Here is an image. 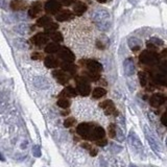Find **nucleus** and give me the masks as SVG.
Segmentation results:
<instances>
[{"label":"nucleus","instance_id":"obj_1","mask_svg":"<svg viewBox=\"0 0 167 167\" xmlns=\"http://www.w3.org/2000/svg\"><path fill=\"white\" fill-rule=\"evenodd\" d=\"M92 20L102 30H107L110 27V13L105 9H98L95 10L92 15Z\"/></svg>","mask_w":167,"mask_h":167},{"label":"nucleus","instance_id":"obj_2","mask_svg":"<svg viewBox=\"0 0 167 167\" xmlns=\"http://www.w3.org/2000/svg\"><path fill=\"white\" fill-rule=\"evenodd\" d=\"M144 132H145V137H146L149 146L152 147L157 153H163L162 145H161L160 141H159L157 138L155 137V135H153V133L152 132V129H148V126H145V128H144Z\"/></svg>","mask_w":167,"mask_h":167},{"label":"nucleus","instance_id":"obj_3","mask_svg":"<svg viewBox=\"0 0 167 167\" xmlns=\"http://www.w3.org/2000/svg\"><path fill=\"white\" fill-rule=\"evenodd\" d=\"M94 124L93 123H88V122H83L81 124H78V129H76V132L81 137H83L84 139H88L90 140V137H91L92 131L94 129Z\"/></svg>","mask_w":167,"mask_h":167},{"label":"nucleus","instance_id":"obj_4","mask_svg":"<svg viewBox=\"0 0 167 167\" xmlns=\"http://www.w3.org/2000/svg\"><path fill=\"white\" fill-rule=\"evenodd\" d=\"M140 62H142L145 65H155L156 63L159 62V58L155 52L145 50L140 55Z\"/></svg>","mask_w":167,"mask_h":167},{"label":"nucleus","instance_id":"obj_5","mask_svg":"<svg viewBox=\"0 0 167 167\" xmlns=\"http://www.w3.org/2000/svg\"><path fill=\"white\" fill-rule=\"evenodd\" d=\"M128 140H129V145H131L133 149H135V152H137L139 153H143V145H142L141 141H140L139 137L137 136V134L135 133V132H131V133L129 134Z\"/></svg>","mask_w":167,"mask_h":167},{"label":"nucleus","instance_id":"obj_6","mask_svg":"<svg viewBox=\"0 0 167 167\" xmlns=\"http://www.w3.org/2000/svg\"><path fill=\"white\" fill-rule=\"evenodd\" d=\"M76 83H78V91L79 92V94L83 96H88L91 92V87L88 83V79L85 78H79L76 81Z\"/></svg>","mask_w":167,"mask_h":167},{"label":"nucleus","instance_id":"obj_7","mask_svg":"<svg viewBox=\"0 0 167 167\" xmlns=\"http://www.w3.org/2000/svg\"><path fill=\"white\" fill-rule=\"evenodd\" d=\"M59 52H60V58L62 60H64L65 62H73L74 59H75L74 54L71 52L70 49L67 48V47H61Z\"/></svg>","mask_w":167,"mask_h":167},{"label":"nucleus","instance_id":"obj_8","mask_svg":"<svg viewBox=\"0 0 167 167\" xmlns=\"http://www.w3.org/2000/svg\"><path fill=\"white\" fill-rule=\"evenodd\" d=\"M165 101H166V97L161 93L153 94L149 99L150 105H152L153 107H155V108H158V107H160V105H162Z\"/></svg>","mask_w":167,"mask_h":167},{"label":"nucleus","instance_id":"obj_9","mask_svg":"<svg viewBox=\"0 0 167 167\" xmlns=\"http://www.w3.org/2000/svg\"><path fill=\"white\" fill-rule=\"evenodd\" d=\"M99 107L105 110V112L107 115H111V114H115L116 115V110H115V105L112 100H105V101L99 103Z\"/></svg>","mask_w":167,"mask_h":167},{"label":"nucleus","instance_id":"obj_10","mask_svg":"<svg viewBox=\"0 0 167 167\" xmlns=\"http://www.w3.org/2000/svg\"><path fill=\"white\" fill-rule=\"evenodd\" d=\"M62 5H61L58 1H54V0H51L48 3H46L45 5V10L48 14H57L58 12L61 10Z\"/></svg>","mask_w":167,"mask_h":167},{"label":"nucleus","instance_id":"obj_11","mask_svg":"<svg viewBox=\"0 0 167 167\" xmlns=\"http://www.w3.org/2000/svg\"><path fill=\"white\" fill-rule=\"evenodd\" d=\"M123 67H124V73H125L126 75H129V76L133 75L135 72V65H134V61L132 58H129V59H126L124 61Z\"/></svg>","mask_w":167,"mask_h":167},{"label":"nucleus","instance_id":"obj_12","mask_svg":"<svg viewBox=\"0 0 167 167\" xmlns=\"http://www.w3.org/2000/svg\"><path fill=\"white\" fill-rule=\"evenodd\" d=\"M87 66V68L89 69L90 72H95V73H99L100 71H101V65L99 64L98 62H96V61H86V64H85Z\"/></svg>","mask_w":167,"mask_h":167},{"label":"nucleus","instance_id":"obj_13","mask_svg":"<svg viewBox=\"0 0 167 167\" xmlns=\"http://www.w3.org/2000/svg\"><path fill=\"white\" fill-rule=\"evenodd\" d=\"M54 76L57 78V81L59 82L60 84L62 85H66L68 83L69 81V75L65 71H62V70H59V71H54Z\"/></svg>","mask_w":167,"mask_h":167},{"label":"nucleus","instance_id":"obj_14","mask_svg":"<svg viewBox=\"0 0 167 167\" xmlns=\"http://www.w3.org/2000/svg\"><path fill=\"white\" fill-rule=\"evenodd\" d=\"M105 129H103L101 126H97L95 125L93 131H92V134H91V137H90V140H99V139H102L105 137Z\"/></svg>","mask_w":167,"mask_h":167},{"label":"nucleus","instance_id":"obj_15","mask_svg":"<svg viewBox=\"0 0 167 167\" xmlns=\"http://www.w3.org/2000/svg\"><path fill=\"white\" fill-rule=\"evenodd\" d=\"M34 85L38 89H47L49 87V83L46 78H42V76H36L34 78Z\"/></svg>","mask_w":167,"mask_h":167},{"label":"nucleus","instance_id":"obj_16","mask_svg":"<svg viewBox=\"0 0 167 167\" xmlns=\"http://www.w3.org/2000/svg\"><path fill=\"white\" fill-rule=\"evenodd\" d=\"M47 41H48V38L44 34H38L31 38V42L37 46H42V45L46 44Z\"/></svg>","mask_w":167,"mask_h":167},{"label":"nucleus","instance_id":"obj_17","mask_svg":"<svg viewBox=\"0 0 167 167\" xmlns=\"http://www.w3.org/2000/svg\"><path fill=\"white\" fill-rule=\"evenodd\" d=\"M73 18V14L70 10H63V12L59 13V15H57V20L60 22H65L67 20H70Z\"/></svg>","mask_w":167,"mask_h":167},{"label":"nucleus","instance_id":"obj_18","mask_svg":"<svg viewBox=\"0 0 167 167\" xmlns=\"http://www.w3.org/2000/svg\"><path fill=\"white\" fill-rule=\"evenodd\" d=\"M44 64L48 68H55L59 66V61H58L57 58L52 57V55H48V57L45 58Z\"/></svg>","mask_w":167,"mask_h":167},{"label":"nucleus","instance_id":"obj_19","mask_svg":"<svg viewBox=\"0 0 167 167\" xmlns=\"http://www.w3.org/2000/svg\"><path fill=\"white\" fill-rule=\"evenodd\" d=\"M128 43H129V48L133 50V51H137V50L141 48V41L137 38H129Z\"/></svg>","mask_w":167,"mask_h":167},{"label":"nucleus","instance_id":"obj_20","mask_svg":"<svg viewBox=\"0 0 167 167\" xmlns=\"http://www.w3.org/2000/svg\"><path fill=\"white\" fill-rule=\"evenodd\" d=\"M10 7L14 10H22L26 7V3L23 0H13L10 2Z\"/></svg>","mask_w":167,"mask_h":167},{"label":"nucleus","instance_id":"obj_21","mask_svg":"<svg viewBox=\"0 0 167 167\" xmlns=\"http://www.w3.org/2000/svg\"><path fill=\"white\" fill-rule=\"evenodd\" d=\"M87 9H88V6H87L85 3H83V2H76V3L74 4V6H73V10H74V13H75L76 15L84 14V13L87 10Z\"/></svg>","mask_w":167,"mask_h":167},{"label":"nucleus","instance_id":"obj_22","mask_svg":"<svg viewBox=\"0 0 167 167\" xmlns=\"http://www.w3.org/2000/svg\"><path fill=\"white\" fill-rule=\"evenodd\" d=\"M41 10H42L41 3H40V2H34V3L33 4V6H31V9L30 10V16L34 18L37 15L40 14Z\"/></svg>","mask_w":167,"mask_h":167},{"label":"nucleus","instance_id":"obj_23","mask_svg":"<svg viewBox=\"0 0 167 167\" xmlns=\"http://www.w3.org/2000/svg\"><path fill=\"white\" fill-rule=\"evenodd\" d=\"M105 94H107V91L103 88H101V87H97V88H95L93 90V92H92V96H93V98L95 99L101 98Z\"/></svg>","mask_w":167,"mask_h":167},{"label":"nucleus","instance_id":"obj_24","mask_svg":"<svg viewBox=\"0 0 167 167\" xmlns=\"http://www.w3.org/2000/svg\"><path fill=\"white\" fill-rule=\"evenodd\" d=\"M61 46L55 43H50V44H47L46 47H45V51L47 52V54H55V52H58L60 50Z\"/></svg>","mask_w":167,"mask_h":167},{"label":"nucleus","instance_id":"obj_25","mask_svg":"<svg viewBox=\"0 0 167 167\" xmlns=\"http://www.w3.org/2000/svg\"><path fill=\"white\" fill-rule=\"evenodd\" d=\"M76 94H78V92H76L75 89H73L72 87H67L61 95H65L66 97H75Z\"/></svg>","mask_w":167,"mask_h":167},{"label":"nucleus","instance_id":"obj_26","mask_svg":"<svg viewBox=\"0 0 167 167\" xmlns=\"http://www.w3.org/2000/svg\"><path fill=\"white\" fill-rule=\"evenodd\" d=\"M63 68H64L67 72H70V73H73V72H75V71H76L75 65L71 64L70 62H65L64 64H63Z\"/></svg>","mask_w":167,"mask_h":167},{"label":"nucleus","instance_id":"obj_27","mask_svg":"<svg viewBox=\"0 0 167 167\" xmlns=\"http://www.w3.org/2000/svg\"><path fill=\"white\" fill-rule=\"evenodd\" d=\"M51 22V19L48 17V16H43L42 18H40L38 20V25L39 26H46L47 24H49V23Z\"/></svg>","mask_w":167,"mask_h":167},{"label":"nucleus","instance_id":"obj_28","mask_svg":"<svg viewBox=\"0 0 167 167\" xmlns=\"http://www.w3.org/2000/svg\"><path fill=\"white\" fill-rule=\"evenodd\" d=\"M58 105L62 109H67L69 105H70V102L67 98H60L58 100Z\"/></svg>","mask_w":167,"mask_h":167},{"label":"nucleus","instance_id":"obj_29","mask_svg":"<svg viewBox=\"0 0 167 167\" xmlns=\"http://www.w3.org/2000/svg\"><path fill=\"white\" fill-rule=\"evenodd\" d=\"M45 30H46L47 33L52 34V33H54V30H58V24H55V23H54L51 21L49 24H47L46 26H45Z\"/></svg>","mask_w":167,"mask_h":167},{"label":"nucleus","instance_id":"obj_30","mask_svg":"<svg viewBox=\"0 0 167 167\" xmlns=\"http://www.w3.org/2000/svg\"><path fill=\"white\" fill-rule=\"evenodd\" d=\"M139 78H140V84H141V86H145V85L147 84V76H146V73L143 72H139Z\"/></svg>","mask_w":167,"mask_h":167},{"label":"nucleus","instance_id":"obj_31","mask_svg":"<svg viewBox=\"0 0 167 167\" xmlns=\"http://www.w3.org/2000/svg\"><path fill=\"white\" fill-rule=\"evenodd\" d=\"M87 76H88V78L90 79V81H92V82H97L100 78L99 73H95V72L87 73Z\"/></svg>","mask_w":167,"mask_h":167},{"label":"nucleus","instance_id":"obj_32","mask_svg":"<svg viewBox=\"0 0 167 167\" xmlns=\"http://www.w3.org/2000/svg\"><path fill=\"white\" fill-rule=\"evenodd\" d=\"M50 34H51V39L54 40V42H61L63 40L62 34H60L59 31H54V33H52Z\"/></svg>","mask_w":167,"mask_h":167},{"label":"nucleus","instance_id":"obj_33","mask_svg":"<svg viewBox=\"0 0 167 167\" xmlns=\"http://www.w3.org/2000/svg\"><path fill=\"white\" fill-rule=\"evenodd\" d=\"M155 81L156 83L160 84V85H165L166 84V78L165 75H163V74H159L155 78Z\"/></svg>","mask_w":167,"mask_h":167},{"label":"nucleus","instance_id":"obj_34","mask_svg":"<svg viewBox=\"0 0 167 167\" xmlns=\"http://www.w3.org/2000/svg\"><path fill=\"white\" fill-rule=\"evenodd\" d=\"M108 132H109V136H110L111 138H114L116 135V125L115 124H110L108 128Z\"/></svg>","mask_w":167,"mask_h":167},{"label":"nucleus","instance_id":"obj_35","mask_svg":"<svg viewBox=\"0 0 167 167\" xmlns=\"http://www.w3.org/2000/svg\"><path fill=\"white\" fill-rule=\"evenodd\" d=\"M123 148H122V146H120V145H117V144H115V143H111V150H112L113 153H118Z\"/></svg>","mask_w":167,"mask_h":167},{"label":"nucleus","instance_id":"obj_36","mask_svg":"<svg viewBox=\"0 0 167 167\" xmlns=\"http://www.w3.org/2000/svg\"><path fill=\"white\" fill-rule=\"evenodd\" d=\"M74 123H75V119H74L73 117H69L64 121L65 128H70V126H72Z\"/></svg>","mask_w":167,"mask_h":167},{"label":"nucleus","instance_id":"obj_37","mask_svg":"<svg viewBox=\"0 0 167 167\" xmlns=\"http://www.w3.org/2000/svg\"><path fill=\"white\" fill-rule=\"evenodd\" d=\"M116 134H117V135H115V136L117 137V140H119V141H122V140L124 139L122 131H121L119 128H117V126H116Z\"/></svg>","mask_w":167,"mask_h":167},{"label":"nucleus","instance_id":"obj_38","mask_svg":"<svg viewBox=\"0 0 167 167\" xmlns=\"http://www.w3.org/2000/svg\"><path fill=\"white\" fill-rule=\"evenodd\" d=\"M33 155L34 157H41V150H40L39 145H34L33 147Z\"/></svg>","mask_w":167,"mask_h":167},{"label":"nucleus","instance_id":"obj_39","mask_svg":"<svg viewBox=\"0 0 167 167\" xmlns=\"http://www.w3.org/2000/svg\"><path fill=\"white\" fill-rule=\"evenodd\" d=\"M96 144H97V145H99V146H105V145H107V144H108V141H107V140H101V139H99V140H97Z\"/></svg>","mask_w":167,"mask_h":167},{"label":"nucleus","instance_id":"obj_40","mask_svg":"<svg viewBox=\"0 0 167 167\" xmlns=\"http://www.w3.org/2000/svg\"><path fill=\"white\" fill-rule=\"evenodd\" d=\"M33 58L34 60H40L42 58V54H39V52H34V54H33Z\"/></svg>","mask_w":167,"mask_h":167},{"label":"nucleus","instance_id":"obj_41","mask_svg":"<svg viewBox=\"0 0 167 167\" xmlns=\"http://www.w3.org/2000/svg\"><path fill=\"white\" fill-rule=\"evenodd\" d=\"M61 2H62L64 5H70L73 3L74 0H61Z\"/></svg>","mask_w":167,"mask_h":167},{"label":"nucleus","instance_id":"obj_42","mask_svg":"<svg viewBox=\"0 0 167 167\" xmlns=\"http://www.w3.org/2000/svg\"><path fill=\"white\" fill-rule=\"evenodd\" d=\"M161 122H162V124L164 126L167 125V122H166V113H164L162 115V118H161Z\"/></svg>","mask_w":167,"mask_h":167},{"label":"nucleus","instance_id":"obj_43","mask_svg":"<svg viewBox=\"0 0 167 167\" xmlns=\"http://www.w3.org/2000/svg\"><path fill=\"white\" fill-rule=\"evenodd\" d=\"M82 147H84V148H87V149H91V145L90 144H88V143H83L82 144Z\"/></svg>","mask_w":167,"mask_h":167},{"label":"nucleus","instance_id":"obj_44","mask_svg":"<svg viewBox=\"0 0 167 167\" xmlns=\"http://www.w3.org/2000/svg\"><path fill=\"white\" fill-rule=\"evenodd\" d=\"M97 47H98V48H101V49L105 48V46H103V44L101 43V42L99 41V40H98V41H97Z\"/></svg>","mask_w":167,"mask_h":167},{"label":"nucleus","instance_id":"obj_45","mask_svg":"<svg viewBox=\"0 0 167 167\" xmlns=\"http://www.w3.org/2000/svg\"><path fill=\"white\" fill-rule=\"evenodd\" d=\"M90 150H91V152H90V155H91V156H93V157H94V156L97 155V150L96 149H92V148H91Z\"/></svg>","mask_w":167,"mask_h":167},{"label":"nucleus","instance_id":"obj_46","mask_svg":"<svg viewBox=\"0 0 167 167\" xmlns=\"http://www.w3.org/2000/svg\"><path fill=\"white\" fill-rule=\"evenodd\" d=\"M97 1L100 2V3H105V2L107 1V0H97Z\"/></svg>","mask_w":167,"mask_h":167},{"label":"nucleus","instance_id":"obj_47","mask_svg":"<svg viewBox=\"0 0 167 167\" xmlns=\"http://www.w3.org/2000/svg\"><path fill=\"white\" fill-rule=\"evenodd\" d=\"M0 160H1V161H4V158H3V156H2L1 153H0Z\"/></svg>","mask_w":167,"mask_h":167},{"label":"nucleus","instance_id":"obj_48","mask_svg":"<svg viewBox=\"0 0 167 167\" xmlns=\"http://www.w3.org/2000/svg\"><path fill=\"white\" fill-rule=\"evenodd\" d=\"M129 167H137V166H136V165H131Z\"/></svg>","mask_w":167,"mask_h":167}]
</instances>
